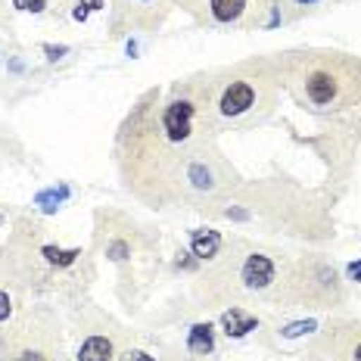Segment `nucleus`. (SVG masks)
Returning <instances> with one entry per match:
<instances>
[{
	"mask_svg": "<svg viewBox=\"0 0 361 361\" xmlns=\"http://www.w3.org/2000/svg\"><path fill=\"white\" fill-rule=\"evenodd\" d=\"M206 75L153 87L118 125L116 162L125 190L153 209H212L240 184L215 144Z\"/></svg>",
	"mask_w": 361,
	"mask_h": 361,
	"instance_id": "obj_1",
	"label": "nucleus"
},
{
	"mask_svg": "<svg viewBox=\"0 0 361 361\" xmlns=\"http://www.w3.org/2000/svg\"><path fill=\"white\" fill-rule=\"evenodd\" d=\"M283 90L308 112H343L361 103V59L343 50L308 47L281 56Z\"/></svg>",
	"mask_w": 361,
	"mask_h": 361,
	"instance_id": "obj_2",
	"label": "nucleus"
},
{
	"mask_svg": "<svg viewBox=\"0 0 361 361\" xmlns=\"http://www.w3.org/2000/svg\"><path fill=\"white\" fill-rule=\"evenodd\" d=\"M209 112L218 131L259 125L274 112L277 94L283 90L281 56H252L231 69L206 72Z\"/></svg>",
	"mask_w": 361,
	"mask_h": 361,
	"instance_id": "obj_3",
	"label": "nucleus"
},
{
	"mask_svg": "<svg viewBox=\"0 0 361 361\" xmlns=\"http://www.w3.org/2000/svg\"><path fill=\"white\" fill-rule=\"evenodd\" d=\"M287 274L290 262L283 255L262 246L234 243V250L202 274L200 290L209 302L243 305L246 299L271 296L277 305L287 308Z\"/></svg>",
	"mask_w": 361,
	"mask_h": 361,
	"instance_id": "obj_4",
	"label": "nucleus"
},
{
	"mask_svg": "<svg viewBox=\"0 0 361 361\" xmlns=\"http://www.w3.org/2000/svg\"><path fill=\"white\" fill-rule=\"evenodd\" d=\"M343 299V281L336 268L321 255H305L290 262L287 274V308H330Z\"/></svg>",
	"mask_w": 361,
	"mask_h": 361,
	"instance_id": "obj_5",
	"label": "nucleus"
},
{
	"mask_svg": "<svg viewBox=\"0 0 361 361\" xmlns=\"http://www.w3.org/2000/svg\"><path fill=\"white\" fill-rule=\"evenodd\" d=\"M171 4H178L200 25L218 32H246L281 10V0H171Z\"/></svg>",
	"mask_w": 361,
	"mask_h": 361,
	"instance_id": "obj_6",
	"label": "nucleus"
},
{
	"mask_svg": "<svg viewBox=\"0 0 361 361\" xmlns=\"http://www.w3.org/2000/svg\"><path fill=\"white\" fill-rule=\"evenodd\" d=\"M314 361H361V318H334L312 340Z\"/></svg>",
	"mask_w": 361,
	"mask_h": 361,
	"instance_id": "obj_7",
	"label": "nucleus"
},
{
	"mask_svg": "<svg viewBox=\"0 0 361 361\" xmlns=\"http://www.w3.org/2000/svg\"><path fill=\"white\" fill-rule=\"evenodd\" d=\"M169 6H171V0H116L118 16H125L131 25H137V28L159 25Z\"/></svg>",
	"mask_w": 361,
	"mask_h": 361,
	"instance_id": "obj_8",
	"label": "nucleus"
},
{
	"mask_svg": "<svg viewBox=\"0 0 361 361\" xmlns=\"http://www.w3.org/2000/svg\"><path fill=\"white\" fill-rule=\"evenodd\" d=\"M112 355H116V336L103 330L87 334L78 345V361H112Z\"/></svg>",
	"mask_w": 361,
	"mask_h": 361,
	"instance_id": "obj_9",
	"label": "nucleus"
},
{
	"mask_svg": "<svg viewBox=\"0 0 361 361\" xmlns=\"http://www.w3.org/2000/svg\"><path fill=\"white\" fill-rule=\"evenodd\" d=\"M221 327H224V334H228V336L240 340V336H246L250 330L259 327V318H255L250 308L231 305V308H224V312H221Z\"/></svg>",
	"mask_w": 361,
	"mask_h": 361,
	"instance_id": "obj_10",
	"label": "nucleus"
},
{
	"mask_svg": "<svg viewBox=\"0 0 361 361\" xmlns=\"http://www.w3.org/2000/svg\"><path fill=\"white\" fill-rule=\"evenodd\" d=\"M221 250H224V237L218 234V231H212V228L193 231V237H190V252L197 255L200 262H215Z\"/></svg>",
	"mask_w": 361,
	"mask_h": 361,
	"instance_id": "obj_11",
	"label": "nucleus"
},
{
	"mask_svg": "<svg viewBox=\"0 0 361 361\" xmlns=\"http://www.w3.org/2000/svg\"><path fill=\"white\" fill-rule=\"evenodd\" d=\"M215 349V330L212 324H193L190 327V336H187V352L190 358H202Z\"/></svg>",
	"mask_w": 361,
	"mask_h": 361,
	"instance_id": "obj_12",
	"label": "nucleus"
},
{
	"mask_svg": "<svg viewBox=\"0 0 361 361\" xmlns=\"http://www.w3.org/2000/svg\"><path fill=\"white\" fill-rule=\"evenodd\" d=\"M118 361H156V355H149V352L144 349H128L118 355Z\"/></svg>",
	"mask_w": 361,
	"mask_h": 361,
	"instance_id": "obj_13",
	"label": "nucleus"
},
{
	"mask_svg": "<svg viewBox=\"0 0 361 361\" xmlns=\"http://www.w3.org/2000/svg\"><path fill=\"white\" fill-rule=\"evenodd\" d=\"M10 314H13V299H10V293L6 290H0V324H4Z\"/></svg>",
	"mask_w": 361,
	"mask_h": 361,
	"instance_id": "obj_14",
	"label": "nucleus"
},
{
	"mask_svg": "<svg viewBox=\"0 0 361 361\" xmlns=\"http://www.w3.org/2000/svg\"><path fill=\"white\" fill-rule=\"evenodd\" d=\"M293 4L302 6V10H305V6H314V4H321V0H293Z\"/></svg>",
	"mask_w": 361,
	"mask_h": 361,
	"instance_id": "obj_15",
	"label": "nucleus"
},
{
	"mask_svg": "<svg viewBox=\"0 0 361 361\" xmlns=\"http://www.w3.org/2000/svg\"><path fill=\"white\" fill-rule=\"evenodd\" d=\"M0 224H4V212H0Z\"/></svg>",
	"mask_w": 361,
	"mask_h": 361,
	"instance_id": "obj_16",
	"label": "nucleus"
},
{
	"mask_svg": "<svg viewBox=\"0 0 361 361\" xmlns=\"http://www.w3.org/2000/svg\"><path fill=\"white\" fill-rule=\"evenodd\" d=\"M169 361H178V358H169Z\"/></svg>",
	"mask_w": 361,
	"mask_h": 361,
	"instance_id": "obj_17",
	"label": "nucleus"
}]
</instances>
